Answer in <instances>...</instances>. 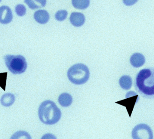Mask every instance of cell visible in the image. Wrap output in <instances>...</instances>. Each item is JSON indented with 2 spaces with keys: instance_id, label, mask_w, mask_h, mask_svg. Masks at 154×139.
I'll use <instances>...</instances> for the list:
<instances>
[{
  "instance_id": "cell-15",
  "label": "cell",
  "mask_w": 154,
  "mask_h": 139,
  "mask_svg": "<svg viewBox=\"0 0 154 139\" xmlns=\"http://www.w3.org/2000/svg\"><path fill=\"white\" fill-rule=\"evenodd\" d=\"M10 139H32L30 134L25 131H20L15 132Z\"/></svg>"
},
{
  "instance_id": "cell-3",
  "label": "cell",
  "mask_w": 154,
  "mask_h": 139,
  "mask_svg": "<svg viewBox=\"0 0 154 139\" xmlns=\"http://www.w3.org/2000/svg\"><path fill=\"white\" fill-rule=\"evenodd\" d=\"M67 75L71 82L76 85H81L88 81L90 72L87 66L82 63H77L69 69Z\"/></svg>"
},
{
  "instance_id": "cell-18",
  "label": "cell",
  "mask_w": 154,
  "mask_h": 139,
  "mask_svg": "<svg viewBox=\"0 0 154 139\" xmlns=\"http://www.w3.org/2000/svg\"><path fill=\"white\" fill-rule=\"evenodd\" d=\"M41 139H57V138L54 134L49 133L44 134Z\"/></svg>"
},
{
  "instance_id": "cell-10",
  "label": "cell",
  "mask_w": 154,
  "mask_h": 139,
  "mask_svg": "<svg viewBox=\"0 0 154 139\" xmlns=\"http://www.w3.org/2000/svg\"><path fill=\"white\" fill-rule=\"evenodd\" d=\"M58 101L61 106L68 107L72 103V98L69 94L64 92L59 96Z\"/></svg>"
},
{
  "instance_id": "cell-17",
  "label": "cell",
  "mask_w": 154,
  "mask_h": 139,
  "mask_svg": "<svg viewBox=\"0 0 154 139\" xmlns=\"http://www.w3.org/2000/svg\"><path fill=\"white\" fill-rule=\"evenodd\" d=\"M68 16V12L66 10H60L56 12L55 15L56 20L61 21L66 19Z\"/></svg>"
},
{
  "instance_id": "cell-6",
  "label": "cell",
  "mask_w": 154,
  "mask_h": 139,
  "mask_svg": "<svg viewBox=\"0 0 154 139\" xmlns=\"http://www.w3.org/2000/svg\"><path fill=\"white\" fill-rule=\"evenodd\" d=\"M13 15L11 10L6 6L0 7V23L8 24L12 21Z\"/></svg>"
},
{
  "instance_id": "cell-9",
  "label": "cell",
  "mask_w": 154,
  "mask_h": 139,
  "mask_svg": "<svg viewBox=\"0 0 154 139\" xmlns=\"http://www.w3.org/2000/svg\"><path fill=\"white\" fill-rule=\"evenodd\" d=\"M145 57L143 54L136 53L132 54L130 58V63L135 68H139L144 65L145 63Z\"/></svg>"
},
{
  "instance_id": "cell-2",
  "label": "cell",
  "mask_w": 154,
  "mask_h": 139,
  "mask_svg": "<svg viewBox=\"0 0 154 139\" xmlns=\"http://www.w3.org/2000/svg\"><path fill=\"white\" fill-rule=\"evenodd\" d=\"M38 115L42 122L51 125L57 123L60 121L62 113L54 102L46 100L39 107Z\"/></svg>"
},
{
  "instance_id": "cell-16",
  "label": "cell",
  "mask_w": 154,
  "mask_h": 139,
  "mask_svg": "<svg viewBox=\"0 0 154 139\" xmlns=\"http://www.w3.org/2000/svg\"><path fill=\"white\" fill-rule=\"evenodd\" d=\"M26 11V9L25 6L22 4H19L15 8V12L18 16L23 17L25 16Z\"/></svg>"
},
{
  "instance_id": "cell-5",
  "label": "cell",
  "mask_w": 154,
  "mask_h": 139,
  "mask_svg": "<svg viewBox=\"0 0 154 139\" xmlns=\"http://www.w3.org/2000/svg\"><path fill=\"white\" fill-rule=\"evenodd\" d=\"M132 137L133 139H153V132L147 125L140 124L133 128Z\"/></svg>"
},
{
  "instance_id": "cell-8",
  "label": "cell",
  "mask_w": 154,
  "mask_h": 139,
  "mask_svg": "<svg viewBox=\"0 0 154 139\" xmlns=\"http://www.w3.org/2000/svg\"><path fill=\"white\" fill-rule=\"evenodd\" d=\"M34 17L35 20L41 24L47 23L50 19L49 13L45 10H40L36 11L34 14Z\"/></svg>"
},
{
  "instance_id": "cell-4",
  "label": "cell",
  "mask_w": 154,
  "mask_h": 139,
  "mask_svg": "<svg viewBox=\"0 0 154 139\" xmlns=\"http://www.w3.org/2000/svg\"><path fill=\"white\" fill-rule=\"evenodd\" d=\"M5 63L9 70L15 74H20L26 71L27 64L26 59L22 55H6Z\"/></svg>"
},
{
  "instance_id": "cell-11",
  "label": "cell",
  "mask_w": 154,
  "mask_h": 139,
  "mask_svg": "<svg viewBox=\"0 0 154 139\" xmlns=\"http://www.w3.org/2000/svg\"><path fill=\"white\" fill-rule=\"evenodd\" d=\"M15 101V97L13 94L8 93L2 97L1 103L3 106L9 107L14 104Z\"/></svg>"
},
{
  "instance_id": "cell-13",
  "label": "cell",
  "mask_w": 154,
  "mask_h": 139,
  "mask_svg": "<svg viewBox=\"0 0 154 139\" xmlns=\"http://www.w3.org/2000/svg\"><path fill=\"white\" fill-rule=\"evenodd\" d=\"M119 84L121 88L124 90H129L132 85V79L128 75H124L120 79Z\"/></svg>"
},
{
  "instance_id": "cell-7",
  "label": "cell",
  "mask_w": 154,
  "mask_h": 139,
  "mask_svg": "<svg viewBox=\"0 0 154 139\" xmlns=\"http://www.w3.org/2000/svg\"><path fill=\"white\" fill-rule=\"evenodd\" d=\"M85 21L84 14L80 12H72L70 17L71 23L75 27H80L83 26Z\"/></svg>"
},
{
  "instance_id": "cell-1",
  "label": "cell",
  "mask_w": 154,
  "mask_h": 139,
  "mask_svg": "<svg viewBox=\"0 0 154 139\" xmlns=\"http://www.w3.org/2000/svg\"><path fill=\"white\" fill-rule=\"evenodd\" d=\"M135 88L143 97L154 98V68L143 69L135 80Z\"/></svg>"
},
{
  "instance_id": "cell-14",
  "label": "cell",
  "mask_w": 154,
  "mask_h": 139,
  "mask_svg": "<svg viewBox=\"0 0 154 139\" xmlns=\"http://www.w3.org/2000/svg\"><path fill=\"white\" fill-rule=\"evenodd\" d=\"M90 4L88 0H73L72 4L74 8L84 10L87 8Z\"/></svg>"
},
{
  "instance_id": "cell-12",
  "label": "cell",
  "mask_w": 154,
  "mask_h": 139,
  "mask_svg": "<svg viewBox=\"0 0 154 139\" xmlns=\"http://www.w3.org/2000/svg\"><path fill=\"white\" fill-rule=\"evenodd\" d=\"M25 3L31 9H36L43 8L45 6L46 1L38 0V1H31V0H25Z\"/></svg>"
}]
</instances>
